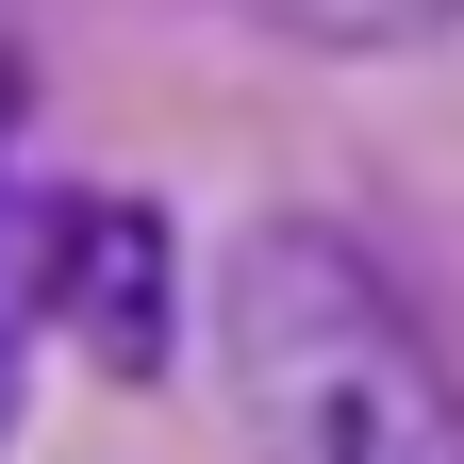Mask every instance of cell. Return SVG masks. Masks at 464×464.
Masks as SVG:
<instances>
[{"mask_svg":"<svg viewBox=\"0 0 464 464\" xmlns=\"http://www.w3.org/2000/svg\"><path fill=\"white\" fill-rule=\"evenodd\" d=\"M232 415L249 464H464V398L415 299L315 216L232 249Z\"/></svg>","mask_w":464,"mask_h":464,"instance_id":"obj_1","label":"cell"},{"mask_svg":"<svg viewBox=\"0 0 464 464\" xmlns=\"http://www.w3.org/2000/svg\"><path fill=\"white\" fill-rule=\"evenodd\" d=\"M50 315H67L116 382L166 365V216L150 199H67L50 216Z\"/></svg>","mask_w":464,"mask_h":464,"instance_id":"obj_2","label":"cell"},{"mask_svg":"<svg viewBox=\"0 0 464 464\" xmlns=\"http://www.w3.org/2000/svg\"><path fill=\"white\" fill-rule=\"evenodd\" d=\"M0 415H17V249H0Z\"/></svg>","mask_w":464,"mask_h":464,"instance_id":"obj_4","label":"cell"},{"mask_svg":"<svg viewBox=\"0 0 464 464\" xmlns=\"http://www.w3.org/2000/svg\"><path fill=\"white\" fill-rule=\"evenodd\" d=\"M282 34H332V50H382V34H431V17H464V0H266Z\"/></svg>","mask_w":464,"mask_h":464,"instance_id":"obj_3","label":"cell"}]
</instances>
